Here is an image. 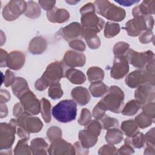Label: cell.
Masks as SVG:
<instances>
[{
	"mask_svg": "<svg viewBox=\"0 0 155 155\" xmlns=\"http://www.w3.org/2000/svg\"><path fill=\"white\" fill-rule=\"evenodd\" d=\"M81 36L85 39L97 35L103 28L105 21L96 14L93 3L85 4L80 9Z\"/></svg>",
	"mask_w": 155,
	"mask_h": 155,
	"instance_id": "obj_1",
	"label": "cell"
},
{
	"mask_svg": "<svg viewBox=\"0 0 155 155\" xmlns=\"http://www.w3.org/2000/svg\"><path fill=\"white\" fill-rule=\"evenodd\" d=\"M125 94L117 86L110 87L108 93L97 103L105 111L108 110L114 113H120L124 107Z\"/></svg>",
	"mask_w": 155,
	"mask_h": 155,
	"instance_id": "obj_2",
	"label": "cell"
},
{
	"mask_svg": "<svg viewBox=\"0 0 155 155\" xmlns=\"http://www.w3.org/2000/svg\"><path fill=\"white\" fill-rule=\"evenodd\" d=\"M53 116L59 122L67 123L74 120L77 115V105L74 100H62L55 105L52 110Z\"/></svg>",
	"mask_w": 155,
	"mask_h": 155,
	"instance_id": "obj_3",
	"label": "cell"
},
{
	"mask_svg": "<svg viewBox=\"0 0 155 155\" xmlns=\"http://www.w3.org/2000/svg\"><path fill=\"white\" fill-rule=\"evenodd\" d=\"M95 10L97 14L111 21L120 22L126 16L125 10L107 0H97L94 2Z\"/></svg>",
	"mask_w": 155,
	"mask_h": 155,
	"instance_id": "obj_4",
	"label": "cell"
},
{
	"mask_svg": "<svg viewBox=\"0 0 155 155\" xmlns=\"http://www.w3.org/2000/svg\"><path fill=\"white\" fill-rule=\"evenodd\" d=\"M154 26V18L152 16L138 15L129 20L125 24V28L130 36H139L143 31L152 30Z\"/></svg>",
	"mask_w": 155,
	"mask_h": 155,
	"instance_id": "obj_5",
	"label": "cell"
},
{
	"mask_svg": "<svg viewBox=\"0 0 155 155\" xmlns=\"http://www.w3.org/2000/svg\"><path fill=\"white\" fill-rule=\"evenodd\" d=\"M125 84L130 88H137L140 85L148 84L154 86L155 76L154 73H151L145 70H136L129 73L125 79Z\"/></svg>",
	"mask_w": 155,
	"mask_h": 155,
	"instance_id": "obj_6",
	"label": "cell"
},
{
	"mask_svg": "<svg viewBox=\"0 0 155 155\" xmlns=\"http://www.w3.org/2000/svg\"><path fill=\"white\" fill-rule=\"evenodd\" d=\"M17 120L11 119L8 123L2 122L0 125V149L9 150L15 139Z\"/></svg>",
	"mask_w": 155,
	"mask_h": 155,
	"instance_id": "obj_7",
	"label": "cell"
},
{
	"mask_svg": "<svg viewBox=\"0 0 155 155\" xmlns=\"http://www.w3.org/2000/svg\"><path fill=\"white\" fill-rule=\"evenodd\" d=\"M65 76V64L62 61H54L50 63L42 74V78L48 85L59 82L61 78Z\"/></svg>",
	"mask_w": 155,
	"mask_h": 155,
	"instance_id": "obj_8",
	"label": "cell"
},
{
	"mask_svg": "<svg viewBox=\"0 0 155 155\" xmlns=\"http://www.w3.org/2000/svg\"><path fill=\"white\" fill-rule=\"evenodd\" d=\"M27 8V2L22 0H12L9 1L2 10V16L8 21L16 19L22 13H25Z\"/></svg>",
	"mask_w": 155,
	"mask_h": 155,
	"instance_id": "obj_9",
	"label": "cell"
},
{
	"mask_svg": "<svg viewBox=\"0 0 155 155\" xmlns=\"http://www.w3.org/2000/svg\"><path fill=\"white\" fill-rule=\"evenodd\" d=\"M125 58L128 63L133 67L139 69H143L145 67L147 64L154 58V54L151 50L138 52L131 48H129L127 52Z\"/></svg>",
	"mask_w": 155,
	"mask_h": 155,
	"instance_id": "obj_10",
	"label": "cell"
},
{
	"mask_svg": "<svg viewBox=\"0 0 155 155\" xmlns=\"http://www.w3.org/2000/svg\"><path fill=\"white\" fill-rule=\"evenodd\" d=\"M16 120L19 127H21L30 133H38L43 127V124L39 117L32 116L25 111L17 117Z\"/></svg>",
	"mask_w": 155,
	"mask_h": 155,
	"instance_id": "obj_11",
	"label": "cell"
},
{
	"mask_svg": "<svg viewBox=\"0 0 155 155\" xmlns=\"http://www.w3.org/2000/svg\"><path fill=\"white\" fill-rule=\"evenodd\" d=\"M19 99L25 112L31 115H37L41 113V102L30 90L23 93Z\"/></svg>",
	"mask_w": 155,
	"mask_h": 155,
	"instance_id": "obj_12",
	"label": "cell"
},
{
	"mask_svg": "<svg viewBox=\"0 0 155 155\" xmlns=\"http://www.w3.org/2000/svg\"><path fill=\"white\" fill-rule=\"evenodd\" d=\"M48 153L50 155L76 154L74 145L61 138L51 142L48 148Z\"/></svg>",
	"mask_w": 155,
	"mask_h": 155,
	"instance_id": "obj_13",
	"label": "cell"
},
{
	"mask_svg": "<svg viewBox=\"0 0 155 155\" xmlns=\"http://www.w3.org/2000/svg\"><path fill=\"white\" fill-rule=\"evenodd\" d=\"M129 68V63L125 56H116L110 70V76L114 79H122L128 74Z\"/></svg>",
	"mask_w": 155,
	"mask_h": 155,
	"instance_id": "obj_14",
	"label": "cell"
},
{
	"mask_svg": "<svg viewBox=\"0 0 155 155\" xmlns=\"http://www.w3.org/2000/svg\"><path fill=\"white\" fill-rule=\"evenodd\" d=\"M155 97L154 86L148 84L140 85L134 91L135 99L140 101L142 105L153 102Z\"/></svg>",
	"mask_w": 155,
	"mask_h": 155,
	"instance_id": "obj_15",
	"label": "cell"
},
{
	"mask_svg": "<svg viewBox=\"0 0 155 155\" xmlns=\"http://www.w3.org/2000/svg\"><path fill=\"white\" fill-rule=\"evenodd\" d=\"M64 64L71 68L82 67L86 62V57L82 53L74 50H68L65 52L62 60Z\"/></svg>",
	"mask_w": 155,
	"mask_h": 155,
	"instance_id": "obj_16",
	"label": "cell"
},
{
	"mask_svg": "<svg viewBox=\"0 0 155 155\" xmlns=\"http://www.w3.org/2000/svg\"><path fill=\"white\" fill-rule=\"evenodd\" d=\"M61 36L67 41L76 39L81 34V25L77 22H73L68 25L61 28L59 31Z\"/></svg>",
	"mask_w": 155,
	"mask_h": 155,
	"instance_id": "obj_17",
	"label": "cell"
},
{
	"mask_svg": "<svg viewBox=\"0 0 155 155\" xmlns=\"http://www.w3.org/2000/svg\"><path fill=\"white\" fill-rule=\"evenodd\" d=\"M25 56L21 51H13L8 54L7 67L13 70H19L25 64Z\"/></svg>",
	"mask_w": 155,
	"mask_h": 155,
	"instance_id": "obj_18",
	"label": "cell"
},
{
	"mask_svg": "<svg viewBox=\"0 0 155 155\" xmlns=\"http://www.w3.org/2000/svg\"><path fill=\"white\" fill-rule=\"evenodd\" d=\"M47 17L51 22L61 24L69 19L70 13L66 9L54 7L47 12Z\"/></svg>",
	"mask_w": 155,
	"mask_h": 155,
	"instance_id": "obj_19",
	"label": "cell"
},
{
	"mask_svg": "<svg viewBox=\"0 0 155 155\" xmlns=\"http://www.w3.org/2000/svg\"><path fill=\"white\" fill-rule=\"evenodd\" d=\"M79 142L85 148H90L95 145L97 142L98 136L91 131L85 128L80 130L78 134Z\"/></svg>",
	"mask_w": 155,
	"mask_h": 155,
	"instance_id": "obj_20",
	"label": "cell"
},
{
	"mask_svg": "<svg viewBox=\"0 0 155 155\" xmlns=\"http://www.w3.org/2000/svg\"><path fill=\"white\" fill-rule=\"evenodd\" d=\"M155 1H143L140 5L135 6L132 10V15L134 16L138 15L148 16L154 14Z\"/></svg>",
	"mask_w": 155,
	"mask_h": 155,
	"instance_id": "obj_21",
	"label": "cell"
},
{
	"mask_svg": "<svg viewBox=\"0 0 155 155\" xmlns=\"http://www.w3.org/2000/svg\"><path fill=\"white\" fill-rule=\"evenodd\" d=\"M73 100L80 105H87L90 100V95L88 90L83 87H76L71 92Z\"/></svg>",
	"mask_w": 155,
	"mask_h": 155,
	"instance_id": "obj_22",
	"label": "cell"
},
{
	"mask_svg": "<svg viewBox=\"0 0 155 155\" xmlns=\"http://www.w3.org/2000/svg\"><path fill=\"white\" fill-rule=\"evenodd\" d=\"M47 47L46 39L41 36H38L33 38L30 42L28 51L33 54H41L46 50Z\"/></svg>",
	"mask_w": 155,
	"mask_h": 155,
	"instance_id": "obj_23",
	"label": "cell"
},
{
	"mask_svg": "<svg viewBox=\"0 0 155 155\" xmlns=\"http://www.w3.org/2000/svg\"><path fill=\"white\" fill-rule=\"evenodd\" d=\"M31 153L34 155L47 154L48 148V144L44 139L38 137L33 139L30 142Z\"/></svg>",
	"mask_w": 155,
	"mask_h": 155,
	"instance_id": "obj_24",
	"label": "cell"
},
{
	"mask_svg": "<svg viewBox=\"0 0 155 155\" xmlns=\"http://www.w3.org/2000/svg\"><path fill=\"white\" fill-rule=\"evenodd\" d=\"M65 77L73 84H82L86 81V76L82 71L71 68L65 71Z\"/></svg>",
	"mask_w": 155,
	"mask_h": 155,
	"instance_id": "obj_25",
	"label": "cell"
},
{
	"mask_svg": "<svg viewBox=\"0 0 155 155\" xmlns=\"http://www.w3.org/2000/svg\"><path fill=\"white\" fill-rule=\"evenodd\" d=\"M110 88L102 81L93 82L89 86V90L94 97H101L107 93Z\"/></svg>",
	"mask_w": 155,
	"mask_h": 155,
	"instance_id": "obj_26",
	"label": "cell"
},
{
	"mask_svg": "<svg viewBox=\"0 0 155 155\" xmlns=\"http://www.w3.org/2000/svg\"><path fill=\"white\" fill-rule=\"evenodd\" d=\"M12 90L14 95L18 99L27 90H30L27 81L22 77H16L12 85Z\"/></svg>",
	"mask_w": 155,
	"mask_h": 155,
	"instance_id": "obj_27",
	"label": "cell"
},
{
	"mask_svg": "<svg viewBox=\"0 0 155 155\" xmlns=\"http://www.w3.org/2000/svg\"><path fill=\"white\" fill-rule=\"evenodd\" d=\"M123 133L117 128H113L107 130L105 134L106 142L111 145H115L120 143L123 139Z\"/></svg>",
	"mask_w": 155,
	"mask_h": 155,
	"instance_id": "obj_28",
	"label": "cell"
},
{
	"mask_svg": "<svg viewBox=\"0 0 155 155\" xmlns=\"http://www.w3.org/2000/svg\"><path fill=\"white\" fill-rule=\"evenodd\" d=\"M142 104L136 99L129 101L122 110V114L125 116H133L137 113L138 110L141 108Z\"/></svg>",
	"mask_w": 155,
	"mask_h": 155,
	"instance_id": "obj_29",
	"label": "cell"
},
{
	"mask_svg": "<svg viewBox=\"0 0 155 155\" xmlns=\"http://www.w3.org/2000/svg\"><path fill=\"white\" fill-rule=\"evenodd\" d=\"M124 142H127L131 145L133 148H142L145 143V135L139 131H136L130 137H128L125 139Z\"/></svg>",
	"mask_w": 155,
	"mask_h": 155,
	"instance_id": "obj_30",
	"label": "cell"
},
{
	"mask_svg": "<svg viewBox=\"0 0 155 155\" xmlns=\"http://www.w3.org/2000/svg\"><path fill=\"white\" fill-rule=\"evenodd\" d=\"M87 74L89 81H102L104 78V71L99 67H91L87 71Z\"/></svg>",
	"mask_w": 155,
	"mask_h": 155,
	"instance_id": "obj_31",
	"label": "cell"
},
{
	"mask_svg": "<svg viewBox=\"0 0 155 155\" xmlns=\"http://www.w3.org/2000/svg\"><path fill=\"white\" fill-rule=\"evenodd\" d=\"M120 129L127 137H130L137 131L138 125L134 120L129 119L122 122Z\"/></svg>",
	"mask_w": 155,
	"mask_h": 155,
	"instance_id": "obj_32",
	"label": "cell"
},
{
	"mask_svg": "<svg viewBox=\"0 0 155 155\" xmlns=\"http://www.w3.org/2000/svg\"><path fill=\"white\" fill-rule=\"evenodd\" d=\"M27 2V8L24 13L25 16L31 19H36L39 17L41 11L39 5L33 1H29Z\"/></svg>",
	"mask_w": 155,
	"mask_h": 155,
	"instance_id": "obj_33",
	"label": "cell"
},
{
	"mask_svg": "<svg viewBox=\"0 0 155 155\" xmlns=\"http://www.w3.org/2000/svg\"><path fill=\"white\" fill-rule=\"evenodd\" d=\"M41 102V113L45 122L49 123L51 121V104L45 98H42Z\"/></svg>",
	"mask_w": 155,
	"mask_h": 155,
	"instance_id": "obj_34",
	"label": "cell"
},
{
	"mask_svg": "<svg viewBox=\"0 0 155 155\" xmlns=\"http://www.w3.org/2000/svg\"><path fill=\"white\" fill-rule=\"evenodd\" d=\"M120 30V27L119 24L108 21L105 25L104 36L107 38H113L119 34Z\"/></svg>",
	"mask_w": 155,
	"mask_h": 155,
	"instance_id": "obj_35",
	"label": "cell"
},
{
	"mask_svg": "<svg viewBox=\"0 0 155 155\" xmlns=\"http://www.w3.org/2000/svg\"><path fill=\"white\" fill-rule=\"evenodd\" d=\"M14 154L16 155H30L31 154L30 147L28 146L27 143V139H22L18 142L14 149Z\"/></svg>",
	"mask_w": 155,
	"mask_h": 155,
	"instance_id": "obj_36",
	"label": "cell"
},
{
	"mask_svg": "<svg viewBox=\"0 0 155 155\" xmlns=\"http://www.w3.org/2000/svg\"><path fill=\"white\" fill-rule=\"evenodd\" d=\"M134 121L136 122L138 127L142 129L148 127L152 124L153 122H154V120H153L149 116H147L143 112L140 113L135 117Z\"/></svg>",
	"mask_w": 155,
	"mask_h": 155,
	"instance_id": "obj_37",
	"label": "cell"
},
{
	"mask_svg": "<svg viewBox=\"0 0 155 155\" xmlns=\"http://www.w3.org/2000/svg\"><path fill=\"white\" fill-rule=\"evenodd\" d=\"M63 90L59 82L51 85L48 90V96L54 100L60 99L63 96Z\"/></svg>",
	"mask_w": 155,
	"mask_h": 155,
	"instance_id": "obj_38",
	"label": "cell"
},
{
	"mask_svg": "<svg viewBox=\"0 0 155 155\" xmlns=\"http://www.w3.org/2000/svg\"><path fill=\"white\" fill-rule=\"evenodd\" d=\"M102 128L104 130H109L113 128H117L119 126V121L117 119L111 117L107 114L101 119Z\"/></svg>",
	"mask_w": 155,
	"mask_h": 155,
	"instance_id": "obj_39",
	"label": "cell"
},
{
	"mask_svg": "<svg viewBox=\"0 0 155 155\" xmlns=\"http://www.w3.org/2000/svg\"><path fill=\"white\" fill-rule=\"evenodd\" d=\"M130 45L124 41L117 42L113 47V53L114 56H122L129 50Z\"/></svg>",
	"mask_w": 155,
	"mask_h": 155,
	"instance_id": "obj_40",
	"label": "cell"
},
{
	"mask_svg": "<svg viewBox=\"0 0 155 155\" xmlns=\"http://www.w3.org/2000/svg\"><path fill=\"white\" fill-rule=\"evenodd\" d=\"M61 129L56 126H52L50 127L47 131V137L50 142H52L62 137Z\"/></svg>",
	"mask_w": 155,
	"mask_h": 155,
	"instance_id": "obj_41",
	"label": "cell"
},
{
	"mask_svg": "<svg viewBox=\"0 0 155 155\" xmlns=\"http://www.w3.org/2000/svg\"><path fill=\"white\" fill-rule=\"evenodd\" d=\"M91 119V114L90 110L87 108H84L81 110V113L78 122L80 125L85 126L87 125Z\"/></svg>",
	"mask_w": 155,
	"mask_h": 155,
	"instance_id": "obj_42",
	"label": "cell"
},
{
	"mask_svg": "<svg viewBox=\"0 0 155 155\" xmlns=\"http://www.w3.org/2000/svg\"><path fill=\"white\" fill-rule=\"evenodd\" d=\"M142 112L147 116L154 120L155 118V104L154 102H150L143 105Z\"/></svg>",
	"mask_w": 155,
	"mask_h": 155,
	"instance_id": "obj_43",
	"label": "cell"
},
{
	"mask_svg": "<svg viewBox=\"0 0 155 155\" xmlns=\"http://www.w3.org/2000/svg\"><path fill=\"white\" fill-rule=\"evenodd\" d=\"M117 148L111 144L104 145L101 147L99 151L98 154L100 155H111V154H116Z\"/></svg>",
	"mask_w": 155,
	"mask_h": 155,
	"instance_id": "obj_44",
	"label": "cell"
},
{
	"mask_svg": "<svg viewBox=\"0 0 155 155\" xmlns=\"http://www.w3.org/2000/svg\"><path fill=\"white\" fill-rule=\"evenodd\" d=\"M154 36L152 30H146L139 35V41L142 44H148L153 41Z\"/></svg>",
	"mask_w": 155,
	"mask_h": 155,
	"instance_id": "obj_45",
	"label": "cell"
},
{
	"mask_svg": "<svg viewBox=\"0 0 155 155\" xmlns=\"http://www.w3.org/2000/svg\"><path fill=\"white\" fill-rule=\"evenodd\" d=\"M69 46L78 51L83 52L85 50V44L84 42L80 39H74L69 42Z\"/></svg>",
	"mask_w": 155,
	"mask_h": 155,
	"instance_id": "obj_46",
	"label": "cell"
},
{
	"mask_svg": "<svg viewBox=\"0 0 155 155\" xmlns=\"http://www.w3.org/2000/svg\"><path fill=\"white\" fill-rule=\"evenodd\" d=\"M134 153V150L131 144L125 142V143L118 150L116 154H131Z\"/></svg>",
	"mask_w": 155,
	"mask_h": 155,
	"instance_id": "obj_47",
	"label": "cell"
},
{
	"mask_svg": "<svg viewBox=\"0 0 155 155\" xmlns=\"http://www.w3.org/2000/svg\"><path fill=\"white\" fill-rule=\"evenodd\" d=\"M85 40L86 41L87 45L91 49H93V50L97 49L101 45V40L97 35Z\"/></svg>",
	"mask_w": 155,
	"mask_h": 155,
	"instance_id": "obj_48",
	"label": "cell"
},
{
	"mask_svg": "<svg viewBox=\"0 0 155 155\" xmlns=\"http://www.w3.org/2000/svg\"><path fill=\"white\" fill-rule=\"evenodd\" d=\"M155 133L154 128H151L145 135V140L146 145L155 146Z\"/></svg>",
	"mask_w": 155,
	"mask_h": 155,
	"instance_id": "obj_49",
	"label": "cell"
},
{
	"mask_svg": "<svg viewBox=\"0 0 155 155\" xmlns=\"http://www.w3.org/2000/svg\"><path fill=\"white\" fill-rule=\"evenodd\" d=\"M15 79H16V77L15 76V74L10 70H7L4 76V85L6 87L12 85Z\"/></svg>",
	"mask_w": 155,
	"mask_h": 155,
	"instance_id": "obj_50",
	"label": "cell"
},
{
	"mask_svg": "<svg viewBox=\"0 0 155 155\" xmlns=\"http://www.w3.org/2000/svg\"><path fill=\"white\" fill-rule=\"evenodd\" d=\"M105 110L97 104L93 110V116L96 120H101L105 114Z\"/></svg>",
	"mask_w": 155,
	"mask_h": 155,
	"instance_id": "obj_51",
	"label": "cell"
},
{
	"mask_svg": "<svg viewBox=\"0 0 155 155\" xmlns=\"http://www.w3.org/2000/svg\"><path fill=\"white\" fill-rule=\"evenodd\" d=\"M38 3L44 10H46L47 12H48L54 7L56 1H55L40 0L38 1Z\"/></svg>",
	"mask_w": 155,
	"mask_h": 155,
	"instance_id": "obj_52",
	"label": "cell"
},
{
	"mask_svg": "<svg viewBox=\"0 0 155 155\" xmlns=\"http://www.w3.org/2000/svg\"><path fill=\"white\" fill-rule=\"evenodd\" d=\"M48 87V85L42 78H40L39 79L36 80L35 83V87L38 91H44Z\"/></svg>",
	"mask_w": 155,
	"mask_h": 155,
	"instance_id": "obj_53",
	"label": "cell"
},
{
	"mask_svg": "<svg viewBox=\"0 0 155 155\" xmlns=\"http://www.w3.org/2000/svg\"><path fill=\"white\" fill-rule=\"evenodd\" d=\"M76 154H88V149L84 148L81 144L80 142H76L74 143Z\"/></svg>",
	"mask_w": 155,
	"mask_h": 155,
	"instance_id": "obj_54",
	"label": "cell"
},
{
	"mask_svg": "<svg viewBox=\"0 0 155 155\" xmlns=\"http://www.w3.org/2000/svg\"><path fill=\"white\" fill-rule=\"evenodd\" d=\"M8 54L5 50L2 48L0 50V67H7V60Z\"/></svg>",
	"mask_w": 155,
	"mask_h": 155,
	"instance_id": "obj_55",
	"label": "cell"
},
{
	"mask_svg": "<svg viewBox=\"0 0 155 155\" xmlns=\"http://www.w3.org/2000/svg\"><path fill=\"white\" fill-rule=\"evenodd\" d=\"M24 112V108L20 102H18L14 105L13 110V114L14 116L18 117L21 114H22Z\"/></svg>",
	"mask_w": 155,
	"mask_h": 155,
	"instance_id": "obj_56",
	"label": "cell"
},
{
	"mask_svg": "<svg viewBox=\"0 0 155 155\" xmlns=\"http://www.w3.org/2000/svg\"><path fill=\"white\" fill-rule=\"evenodd\" d=\"M16 134L20 138L26 139L27 140L30 139V132L21 127H19L17 128Z\"/></svg>",
	"mask_w": 155,
	"mask_h": 155,
	"instance_id": "obj_57",
	"label": "cell"
},
{
	"mask_svg": "<svg viewBox=\"0 0 155 155\" xmlns=\"http://www.w3.org/2000/svg\"><path fill=\"white\" fill-rule=\"evenodd\" d=\"M10 99V94L9 92L4 89L1 90V96H0V102L1 104H4L8 102Z\"/></svg>",
	"mask_w": 155,
	"mask_h": 155,
	"instance_id": "obj_58",
	"label": "cell"
},
{
	"mask_svg": "<svg viewBox=\"0 0 155 155\" xmlns=\"http://www.w3.org/2000/svg\"><path fill=\"white\" fill-rule=\"evenodd\" d=\"M154 58H153L152 59H151L146 65L145 66V70L151 73H154Z\"/></svg>",
	"mask_w": 155,
	"mask_h": 155,
	"instance_id": "obj_59",
	"label": "cell"
},
{
	"mask_svg": "<svg viewBox=\"0 0 155 155\" xmlns=\"http://www.w3.org/2000/svg\"><path fill=\"white\" fill-rule=\"evenodd\" d=\"M117 3H119V4L123 5V6H127L129 7L130 5H132L134 4L138 3L140 1H134V0H126V1H115Z\"/></svg>",
	"mask_w": 155,
	"mask_h": 155,
	"instance_id": "obj_60",
	"label": "cell"
},
{
	"mask_svg": "<svg viewBox=\"0 0 155 155\" xmlns=\"http://www.w3.org/2000/svg\"><path fill=\"white\" fill-rule=\"evenodd\" d=\"M8 114V109L5 104H1V118L5 117Z\"/></svg>",
	"mask_w": 155,
	"mask_h": 155,
	"instance_id": "obj_61",
	"label": "cell"
},
{
	"mask_svg": "<svg viewBox=\"0 0 155 155\" xmlns=\"http://www.w3.org/2000/svg\"><path fill=\"white\" fill-rule=\"evenodd\" d=\"M154 147L153 146H150V145H147L146 148L145 149L144 154H152L154 155Z\"/></svg>",
	"mask_w": 155,
	"mask_h": 155,
	"instance_id": "obj_62",
	"label": "cell"
},
{
	"mask_svg": "<svg viewBox=\"0 0 155 155\" xmlns=\"http://www.w3.org/2000/svg\"><path fill=\"white\" fill-rule=\"evenodd\" d=\"M65 2L68 4H69L70 5H75L76 3H78L79 1H65Z\"/></svg>",
	"mask_w": 155,
	"mask_h": 155,
	"instance_id": "obj_63",
	"label": "cell"
}]
</instances>
